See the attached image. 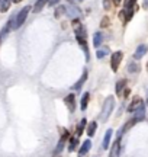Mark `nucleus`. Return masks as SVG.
I'll return each instance as SVG.
<instances>
[{"instance_id": "1", "label": "nucleus", "mask_w": 148, "mask_h": 157, "mask_svg": "<svg viewBox=\"0 0 148 157\" xmlns=\"http://www.w3.org/2000/svg\"><path fill=\"white\" fill-rule=\"evenodd\" d=\"M115 108V98L113 96H108L106 98V101L103 103V109H102V113H100V119H102L103 122H106L110 117V113L113 111Z\"/></svg>"}, {"instance_id": "2", "label": "nucleus", "mask_w": 148, "mask_h": 157, "mask_svg": "<svg viewBox=\"0 0 148 157\" xmlns=\"http://www.w3.org/2000/svg\"><path fill=\"white\" fill-rule=\"evenodd\" d=\"M31 12V6H25L22 10L17 13L16 16V21H15V25H13V29H17L22 26V23L26 21V17H28V13Z\"/></svg>"}, {"instance_id": "3", "label": "nucleus", "mask_w": 148, "mask_h": 157, "mask_svg": "<svg viewBox=\"0 0 148 157\" xmlns=\"http://www.w3.org/2000/svg\"><path fill=\"white\" fill-rule=\"evenodd\" d=\"M122 58H124V54H122L120 51H116V52H113V54H112L110 67H112V70H113V71H116V70L119 68V64H120V61H122Z\"/></svg>"}, {"instance_id": "4", "label": "nucleus", "mask_w": 148, "mask_h": 157, "mask_svg": "<svg viewBox=\"0 0 148 157\" xmlns=\"http://www.w3.org/2000/svg\"><path fill=\"white\" fill-rule=\"evenodd\" d=\"M67 140H68V132H64V134L61 135L60 141H58V146L55 147V150H54L55 154H60V153L63 151V148H64V146H65V141Z\"/></svg>"}, {"instance_id": "5", "label": "nucleus", "mask_w": 148, "mask_h": 157, "mask_svg": "<svg viewBox=\"0 0 148 157\" xmlns=\"http://www.w3.org/2000/svg\"><path fill=\"white\" fill-rule=\"evenodd\" d=\"M141 106H144V101L141 99V98H135V99L131 102L129 108H128V112H135V111L139 109Z\"/></svg>"}, {"instance_id": "6", "label": "nucleus", "mask_w": 148, "mask_h": 157, "mask_svg": "<svg viewBox=\"0 0 148 157\" xmlns=\"http://www.w3.org/2000/svg\"><path fill=\"white\" fill-rule=\"evenodd\" d=\"M65 10H67V15H68L70 17H79L80 16V9L76 7L74 5H71V2H68V6L65 7Z\"/></svg>"}, {"instance_id": "7", "label": "nucleus", "mask_w": 148, "mask_h": 157, "mask_svg": "<svg viewBox=\"0 0 148 157\" xmlns=\"http://www.w3.org/2000/svg\"><path fill=\"white\" fill-rule=\"evenodd\" d=\"M64 102H65V105L68 106L70 112H74V111H76V96H74L73 93H70L68 96H65Z\"/></svg>"}, {"instance_id": "8", "label": "nucleus", "mask_w": 148, "mask_h": 157, "mask_svg": "<svg viewBox=\"0 0 148 157\" xmlns=\"http://www.w3.org/2000/svg\"><path fill=\"white\" fill-rule=\"evenodd\" d=\"M119 154H120V138L118 137V140L115 141L112 148H110V154H109V157H119Z\"/></svg>"}, {"instance_id": "9", "label": "nucleus", "mask_w": 148, "mask_h": 157, "mask_svg": "<svg viewBox=\"0 0 148 157\" xmlns=\"http://www.w3.org/2000/svg\"><path fill=\"white\" fill-rule=\"evenodd\" d=\"M147 51H148L147 45H139V47L137 48V51L134 52V58H135V60H139V58H142V57L147 54Z\"/></svg>"}, {"instance_id": "10", "label": "nucleus", "mask_w": 148, "mask_h": 157, "mask_svg": "<svg viewBox=\"0 0 148 157\" xmlns=\"http://www.w3.org/2000/svg\"><path fill=\"white\" fill-rule=\"evenodd\" d=\"M110 138H112V129H108L106 134H105V138H103V150H108L109 148V144H110Z\"/></svg>"}, {"instance_id": "11", "label": "nucleus", "mask_w": 148, "mask_h": 157, "mask_svg": "<svg viewBox=\"0 0 148 157\" xmlns=\"http://www.w3.org/2000/svg\"><path fill=\"white\" fill-rule=\"evenodd\" d=\"M90 147H91V143H90V140H86L83 144H81V147H80V156L79 157H83L86 154V153L90 150Z\"/></svg>"}, {"instance_id": "12", "label": "nucleus", "mask_w": 148, "mask_h": 157, "mask_svg": "<svg viewBox=\"0 0 148 157\" xmlns=\"http://www.w3.org/2000/svg\"><path fill=\"white\" fill-rule=\"evenodd\" d=\"M139 70H141V66L137 61H132L128 64V71L129 73H139Z\"/></svg>"}, {"instance_id": "13", "label": "nucleus", "mask_w": 148, "mask_h": 157, "mask_svg": "<svg viewBox=\"0 0 148 157\" xmlns=\"http://www.w3.org/2000/svg\"><path fill=\"white\" fill-rule=\"evenodd\" d=\"M45 3H48V0H36V3H35V6H34V12H35V13H39V12L44 9Z\"/></svg>"}, {"instance_id": "14", "label": "nucleus", "mask_w": 148, "mask_h": 157, "mask_svg": "<svg viewBox=\"0 0 148 157\" xmlns=\"http://www.w3.org/2000/svg\"><path fill=\"white\" fill-rule=\"evenodd\" d=\"M102 42H103V35L100 32H94V35H93V45L94 47H100Z\"/></svg>"}, {"instance_id": "15", "label": "nucleus", "mask_w": 148, "mask_h": 157, "mask_svg": "<svg viewBox=\"0 0 148 157\" xmlns=\"http://www.w3.org/2000/svg\"><path fill=\"white\" fill-rule=\"evenodd\" d=\"M89 101H90V93L86 92L84 95H83V98H81V111H86V109H87V103H89Z\"/></svg>"}, {"instance_id": "16", "label": "nucleus", "mask_w": 148, "mask_h": 157, "mask_svg": "<svg viewBox=\"0 0 148 157\" xmlns=\"http://www.w3.org/2000/svg\"><path fill=\"white\" fill-rule=\"evenodd\" d=\"M96 129H97V122H90L89 125H87V135L89 137H93L94 135V132H96Z\"/></svg>"}, {"instance_id": "17", "label": "nucleus", "mask_w": 148, "mask_h": 157, "mask_svg": "<svg viewBox=\"0 0 148 157\" xmlns=\"http://www.w3.org/2000/svg\"><path fill=\"white\" fill-rule=\"evenodd\" d=\"M86 80H87V71H86V70H84V73H83V76H81V78H80L79 82H77V83L74 84V86H73V87H71V89H73V90H77V89H80V87L83 86V83H84Z\"/></svg>"}, {"instance_id": "18", "label": "nucleus", "mask_w": 148, "mask_h": 157, "mask_svg": "<svg viewBox=\"0 0 148 157\" xmlns=\"http://www.w3.org/2000/svg\"><path fill=\"white\" fill-rule=\"evenodd\" d=\"M144 117H145V108L141 106L139 109H137V111H135V117H134V118H137L138 122H139V121H142V119H144Z\"/></svg>"}, {"instance_id": "19", "label": "nucleus", "mask_w": 148, "mask_h": 157, "mask_svg": "<svg viewBox=\"0 0 148 157\" xmlns=\"http://www.w3.org/2000/svg\"><path fill=\"white\" fill-rule=\"evenodd\" d=\"M125 86H126V80H125V78H122V80H119V82L116 83V95H120Z\"/></svg>"}, {"instance_id": "20", "label": "nucleus", "mask_w": 148, "mask_h": 157, "mask_svg": "<svg viewBox=\"0 0 148 157\" xmlns=\"http://www.w3.org/2000/svg\"><path fill=\"white\" fill-rule=\"evenodd\" d=\"M10 7V0H0V10L7 12Z\"/></svg>"}, {"instance_id": "21", "label": "nucleus", "mask_w": 148, "mask_h": 157, "mask_svg": "<svg viewBox=\"0 0 148 157\" xmlns=\"http://www.w3.org/2000/svg\"><path fill=\"white\" fill-rule=\"evenodd\" d=\"M108 54H109V48H103V50H97L96 57L97 58H103V57H106Z\"/></svg>"}, {"instance_id": "22", "label": "nucleus", "mask_w": 148, "mask_h": 157, "mask_svg": "<svg viewBox=\"0 0 148 157\" xmlns=\"http://www.w3.org/2000/svg\"><path fill=\"white\" fill-rule=\"evenodd\" d=\"M84 127H86V119H81V121H80V124H79V127H77V135H81V134H83Z\"/></svg>"}, {"instance_id": "23", "label": "nucleus", "mask_w": 148, "mask_h": 157, "mask_svg": "<svg viewBox=\"0 0 148 157\" xmlns=\"http://www.w3.org/2000/svg\"><path fill=\"white\" fill-rule=\"evenodd\" d=\"M77 143H79V138H77V137H74V138H71V141H70V147H68V150H70V151H73L74 148H76V146H77Z\"/></svg>"}, {"instance_id": "24", "label": "nucleus", "mask_w": 148, "mask_h": 157, "mask_svg": "<svg viewBox=\"0 0 148 157\" xmlns=\"http://www.w3.org/2000/svg\"><path fill=\"white\" fill-rule=\"evenodd\" d=\"M64 12H65V7H64V6H60L57 10H55V13H54V15H55V17H60V16H63Z\"/></svg>"}, {"instance_id": "25", "label": "nucleus", "mask_w": 148, "mask_h": 157, "mask_svg": "<svg viewBox=\"0 0 148 157\" xmlns=\"http://www.w3.org/2000/svg\"><path fill=\"white\" fill-rule=\"evenodd\" d=\"M135 2L137 0H125V9H132L135 6Z\"/></svg>"}, {"instance_id": "26", "label": "nucleus", "mask_w": 148, "mask_h": 157, "mask_svg": "<svg viewBox=\"0 0 148 157\" xmlns=\"http://www.w3.org/2000/svg\"><path fill=\"white\" fill-rule=\"evenodd\" d=\"M108 25H109V19H108V17L102 19V22H100V26H102V28H106Z\"/></svg>"}, {"instance_id": "27", "label": "nucleus", "mask_w": 148, "mask_h": 157, "mask_svg": "<svg viewBox=\"0 0 148 157\" xmlns=\"http://www.w3.org/2000/svg\"><path fill=\"white\" fill-rule=\"evenodd\" d=\"M103 7H105L106 10H109V9H110V0H103Z\"/></svg>"}, {"instance_id": "28", "label": "nucleus", "mask_w": 148, "mask_h": 157, "mask_svg": "<svg viewBox=\"0 0 148 157\" xmlns=\"http://www.w3.org/2000/svg\"><path fill=\"white\" fill-rule=\"evenodd\" d=\"M119 17L122 19V21H124V22H125V10L120 12V13H119Z\"/></svg>"}, {"instance_id": "29", "label": "nucleus", "mask_w": 148, "mask_h": 157, "mask_svg": "<svg viewBox=\"0 0 148 157\" xmlns=\"http://www.w3.org/2000/svg\"><path fill=\"white\" fill-rule=\"evenodd\" d=\"M57 3H60V0H50V6H55Z\"/></svg>"}, {"instance_id": "30", "label": "nucleus", "mask_w": 148, "mask_h": 157, "mask_svg": "<svg viewBox=\"0 0 148 157\" xmlns=\"http://www.w3.org/2000/svg\"><path fill=\"white\" fill-rule=\"evenodd\" d=\"M144 9H148V0H144Z\"/></svg>"}, {"instance_id": "31", "label": "nucleus", "mask_w": 148, "mask_h": 157, "mask_svg": "<svg viewBox=\"0 0 148 157\" xmlns=\"http://www.w3.org/2000/svg\"><path fill=\"white\" fill-rule=\"evenodd\" d=\"M113 5L115 6H119L120 5V0H113Z\"/></svg>"}, {"instance_id": "32", "label": "nucleus", "mask_w": 148, "mask_h": 157, "mask_svg": "<svg viewBox=\"0 0 148 157\" xmlns=\"http://www.w3.org/2000/svg\"><path fill=\"white\" fill-rule=\"evenodd\" d=\"M10 2H13V3H20L22 0H10Z\"/></svg>"}, {"instance_id": "33", "label": "nucleus", "mask_w": 148, "mask_h": 157, "mask_svg": "<svg viewBox=\"0 0 148 157\" xmlns=\"http://www.w3.org/2000/svg\"><path fill=\"white\" fill-rule=\"evenodd\" d=\"M77 2H84V0H77Z\"/></svg>"}, {"instance_id": "34", "label": "nucleus", "mask_w": 148, "mask_h": 157, "mask_svg": "<svg viewBox=\"0 0 148 157\" xmlns=\"http://www.w3.org/2000/svg\"><path fill=\"white\" fill-rule=\"evenodd\" d=\"M147 71H148V63H147Z\"/></svg>"}]
</instances>
